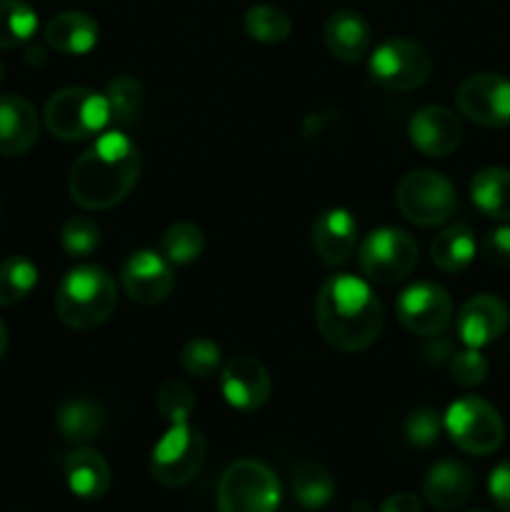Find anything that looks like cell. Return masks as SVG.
<instances>
[{
	"instance_id": "obj_40",
	"label": "cell",
	"mask_w": 510,
	"mask_h": 512,
	"mask_svg": "<svg viewBox=\"0 0 510 512\" xmlns=\"http://www.w3.org/2000/svg\"><path fill=\"white\" fill-rule=\"evenodd\" d=\"M5 348H8V330H5L3 320H0V360H3Z\"/></svg>"
},
{
	"instance_id": "obj_21",
	"label": "cell",
	"mask_w": 510,
	"mask_h": 512,
	"mask_svg": "<svg viewBox=\"0 0 510 512\" xmlns=\"http://www.w3.org/2000/svg\"><path fill=\"white\" fill-rule=\"evenodd\" d=\"M473 493V475L463 463L443 460L433 465L423 480V495L433 508L455 510L468 503Z\"/></svg>"
},
{
	"instance_id": "obj_24",
	"label": "cell",
	"mask_w": 510,
	"mask_h": 512,
	"mask_svg": "<svg viewBox=\"0 0 510 512\" xmlns=\"http://www.w3.org/2000/svg\"><path fill=\"white\" fill-rule=\"evenodd\" d=\"M470 200L493 220H510V170L490 165L470 178Z\"/></svg>"
},
{
	"instance_id": "obj_4",
	"label": "cell",
	"mask_w": 510,
	"mask_h": 512,
	"mask_svg": "<svg viewBox=\"0 0 510 512\" xmlns=\"http://www.w3.org/2000/svg\"><path fill=\"white\" fill-rule=\"evenodd\" d=\"M110 125V108L105 93L90 88H63L45 103V128L60 140H88Z\"/></svg>"
},
{
	"instance_id": "obj_32",
	"label": "cell",
	"mask_w": 510,
	"mask_h": 512,
	"mask_svg": "<svg viewBox=\"0 0 510 512\" xmlns=\"http://www.w3.org/2000/svg\"><path fill=\"white\" fill-rule=\"evenodd\" d=\"M180 365L188 375L200 380H208L220 375L223 368V353L220 345L210 338H193L180 350Z\"/></svg>"
},
{
	"instance_id": "obj_31",
	"label": "cell",
	"mask_w": 510,
	"mask_h": 512,
	"mask_svg": "<svg viewBox=\"0 0 510 512\" xmlns=\"http://www.w3.org/2000/svg\"><path fill=\"white\" fill-rule=\"evenodd\" d=\"M105 98H108L110 123L120 125V128L133 125L138 120L140 108H143V85L130 75H118L105 88Z\"/></svg>"
},
{
	"instance_id": "obj_1",
	"label": "cell",
	"mask_w": 510,
	"mask_h": 512,
	"mask_svg": "<svg viewBox=\"0 0 510 512\" xmlns=\"http://www.w3.org/2000/svg\"><path fill=\"white\" fill-rule=\"evenodd\" d=\"M315 325L330 348L360 353L383 333V305L363 278L350 273L333 275L315 298Z\"/></svg>"
},
{
	"instance_id": "obj_10",
	"label": "cell",
	"mask_w": 510,
	"mask_h": 512,
	"mask_svg": "<svg viewBox=\"0 0 510 512\" xmlns=\"http://www.w3.org/2000/svg\"><path fill=\"white\" fill-rule=\"evenodd\" d=\"M358 263L365 278L373 283H400L418 265V243L400 228H378L360 243Z\"/></svg>"
},
{
	"instance_id": "obj_7",
	"label": "cell",
	"mask_w": 510,
	"mask_h": 512,
	"mask_svg": "<svg viewBox=\"0 0 510 512\" xmlns=\"http://www.w3.org/2000/svg\"><path fill=\"white\" fill-rule=\"evenodd\" d=\"M205 463V438L190 423L168 425L150 453V475L163 488H183Z\"/></svg>"
},
{
	"instance_id": "obj_37",
	"label": "cell",
	"mask_w": 510,
	"mask_h": 512,
	"mask_svg": "<svg viewBox=\"0 0 510 512\" xmlns=\"http://www.w3.org/2000/svg\"><path fill=\"white\" fill-rule=\"evenodd\" d=\"M483 255L493 265H510V225H500L485 235Z\"/></svg>"
},
{
	"instance_id": "obj_28",
	"label": "cell",
	"mask_w": 510,
	"mask_h": 512,
	"mask_svg": "<svg viewBox=\"0 0 510 512\" xmlns=\"http://www.w3.org/2000/svg\"><path fill=\"white\" fill-rule=\"evenodd\" d=\"M205 235L195 223H173L160 235V253L170 265H190L203 255Z\"/></svg>"
},
{
	"instance_id": "obj_3",
	"label": "cell",
	"mask_w": 510,
	"mask_h": 512,
	"mask_svg": "<svg viewBox=\"0 0 510 512\" xmlns=\"http://www.w3.org/2000/svg\"><path fill=\"white\" fill-rule=\"evenodd\" d=\"M118 305L113 275L100 265H75L60 280L55 315L73 330H93L113 315Z\"/></svg>"
},
{
	"instance_id": "obj_17",
	"label": "cell",
	"mask_w": 510,
	"mask_h": 512,
	"mask_svg": "<svg viewBox=\"0 0 510 512\" xmlns=\"http://www.w3.org/2000/svg\"><path fill=\"white\" fill-rule=\"evenodd\" d=\"M455 328H458L465 348L480 350L485 345L495 343L505 333V328H508V308L495 295L480 293L460 308L458 318H455Z\"/></svg>"
},
{
	"instance_id": "obj_36",
	"label": "cell",
	"mask_w": 510,
	"mask_h": 512,
	"mask_svg": "<svg viewBox=\"0 0 510 512\" xmlns=\"http://www.w3.org/2000/svg\"><path fill=\"white\" fill-rule=\"evenodd\" d=\"M488 358L478 348H465L463 353H455L450 360V375L463 388H475L488 378Z\"/></svg>"
},
{
	"instance_id": "obj_18",
	"label": "cell",
	"mask_w": 510,
	"mask_h": 512,
	"mask_svg": "<svg viewBox=\"0 0 510 512\" xmlns=\"http://www.w3.org/2000/svg\"><path fill=\"white\" fill-rule=\"evenodd\" d=\"M40 118L20 95H0V155H23L38 143Z\"/></svg>"
},
{
	"instance_id": "obj_20",
	"label": "cell",
	"mask_w": 510,
	"mask_h": 512,
	"mask_svg": "<svg viewBox=\"0 0 510 512\" xmlns=\"http://www.w3.org/2000/svg\"><path fill=\"white\" fill-rule=\"evenodd\" d=\"M65 483L68 490L80 500H100L110 490V465L98 450L93 448H75L65 458Z\"/></svg>"
},
{
	"instance_id": "obj_14",
	"label": "cell",
	"mask_w": 510,
	"mask_h": 512,
	"mask_svg": "<svg viewBox=\"0 0 510 512\" xmlns=\"http://www.w3.org/2000/svg\"><path fill=\"white\" fill-rule=\"evenodd\" d=\"M120 285L125 295L140 305H158L170 295L175 285L173 265L163 253L155 250H135L120 270Z\"/></svg>"
},
{
	"instance_id": "obj_8",
	"label": "cell",
	"mask_w": 510,
	"mask_h": 512,
	"mask_svg": "<svg viewBox=\"0 0 510 512\" xmlns=\"http://www.w3.org/2000/svg\"><path fill=\"white\" fill-rule=\"evenodd\" d=\"M280 483L260 460H235L218 485V512H275Z\"/></svg>"
},
{
	"instance_id": "obj_23",
	"label": "cell",
	"mask_w": 510,
	"mask_h": 512,
	"mask_svg": "<svg viewBox=\"0 0 510 512\" xmlns=\"http://www.w3.org/2000/svg\"><path fill=\"white\" fill-rule=\"evenodd\" d=\"M55 428L68 443L85 445L105 428V410L95 398H70L55 410Z\"/></svg>"
},
{
	"instance_id": "obj_12",
	"label": "cell",
	"mask_w": 510,
	"mask_h": 512,
	"mask_svg": "<svg viewBox=\"0 0 510 512\" xmlns=\"http://www.w3.org/2000/svg\"><path fill=\"white\" fill-rule=\"evenodd\" d=\"M458 110L483 128L510 125V78L500 73H475L460 83Z\"/></svg>"
},
{
	"instance_id": "obj_42",
	"label": "cell",
	"mask_w": 510,
	"mask_h": 512,
	"mask_svg": "<svg viewBox=\"0 0 510 512\" xmlns=\"http://www.w3.org/2000/svg\"><path fill=\"white\" fill-rule=\"evenodd\" d=\"M473 512H488V510H473Z\"/></svg>"
},
{
	"instance_id": "obj_9",
	"label": "cell",
	"mask_w": 510,
	"mask_h": 512,
	"mask_svg": "<svg viewBox=\"0 0 510 512\" xmlns=\"http://www.w3.org/2000/svg\"><path fill=\"white\" fill-rule=\"evenodd\" d=\"M433 55L413 38L383 40L368 58V73L380 88L408 93L430 78Z\"/></svg>"
},
{
	"instance_id": "obj_35",
	"label": "cell",
	"mask_w": 510,
	"mask_h": 512,
	"mask_svg": "<svg viewBox=\"0 0 510 512\" xmlns=\"http://www.w3.org/2000/svg\"><path fill=\"white\" fill-rule=\"evenodd\" d=\"M440 430H443V418L433 408H415L405 418V440L415 448H430L438 443Z\"/></svg>"
},
{
	"instance_id": "obj_16",
	"label": "cell",
	"mask_w": 510,
	"mask_h": 512,
	"mask_svg": "<svg viewBox=\"0 0 510 512\" xmlns=\"http://www.w3.org/2000/svg\"><path fill=\"white\" fill-rule=\"evenodd\" d=\"M310 240L318 258L330 268H338L348 263L358 248V220L345 208L323 210L310 225Z\"/></svg>"
},
{
	"instance_id": "obj_27",
	"label": "cell",
	"mask_w": 510,
	"mask_h": 512,
	"mask_svg": "<svg viewBox=\"0 0 510 512\" xmlns=\"http://www.w3.org/2000/svg\"><path fill=\"white\" fill-rule=\"evenodd\" d=\"M38 33V13L25 0H0V50L18 48Z\"/></svg>"
},
{
	"instance_id": "obj_6",
	"label": "cell",
	"mask_w": 510,
	"mask_h": 512,
	"mask_svg": "<svg viewBox=\"0 0 510 512\" xmlns=\"http://www.w3.org/2000/svg\"><path fill=\"white\" fill-rule=\"evenodd\" d=\"M443 430L463 453L478 458L495 453L505 438L500 413L478 395H465L450 403L443 415Z\"/></svg>"
},
{
	"instance_id": "obj_13",
	"label": "cell",
	"mask_w": 510,
	"mask_h": 512,
	"mask_svg": "<svg viewBox=\"0 0 510 512\" xmlns=\"http://www.w3.org/2000/svg\"><path fill=\"white\" fill-rule=\"evenodd\" d=\"M220 393L225 403L243 413H255L270 400V375L253 355H233L220 368Z\"/></svg>"
},
{
	"instance_id": "obj_22",
	"label": "cell",
	"mask_w": 510,
	"mask_h": 512,
	"mask_svg": "<svg viewBox=\"0 0 510 512\" xmlns=\"http://www.w3.org/2000/svg\"><path fill=\"white\" fill-rule=\"evenodd\" d=\"M100 28L95 18L80 10H65L53 15L45 25V40L55 53L85 55L98 45Z\"/></svg>"
},
{
	"instance_id": "obj_15",
	"label": "cell",
	"mask_w": 510,
	"mask_h": 512,
	"mask_svg": "<svg viewBox=\"0 0 510 512\" xmlns=\"http://www.w3.org/2000/svg\"><path fill=\"white\" fill-rule=\"evenodd\" d=\"M408 140L428 158H445L463 140V125L445 105H425L408 120Z\"/></svg>"
},
{
	"instance_id": "obj_39",
	"label": "cell",
	"mask_w": 510,
	"mask_h": 512,
	"mask_svg": "<svg viewBox=\"0 0 510 512\" xmlns=\"http://www.w3.org/2000/svg\"><path fill=\"white\" fill-rule=\"evenodd\" d=\"M378 512H420V500L413 493H395L380 505Z\"/></svg>"
},
{
	"instance_id": "obj_34",
	"label": "cell",
	"mask_w": 510,
	"mask_h": 512,
	"mask_svg": "<svg viewBox=\"0 0 510 512\" xmlns=\"http://www.w3.org/2000/svg\"><path fill=\"white\" fill-rule=\"evenodd\" d=\"M60 245L70 258H88L100 245L98 223L88 215H75V218L65 220L63 230H60Z\"/></svg>"
},
{
	"instance_id": "obj_2",
	"label": "cell",
	"mask_w": 510,
	"mask_h": 512,
	"mask_svg": "<svg viewBox=\"0 0 510 512\" xmlns=\"http://www.w3.org/2000/svg\"><path fill=\"white\" fill-rule=\"evenodd\" d=\"M140 150L123 130H103L70 168V198L85 210H108L140 178Z\"/></svg>"
},
{
	"instance_id": "obj_33",
	"label": "cell",
	"mask_w": 510,
	"mask_h": 512,
	"mask_svg": "<svg viewBox=\"0 0 510 512\" xmlns=\"http://www.w3.org/2000/svg\"><path fill=\"white\" fill-rule=\"evenodd\" d=\"M195 395L193 390L185 383H178V380H168V383L160 385L158 395H155V408H158V415L168 425L178 423H190V415L195 413Z\"/></svg>"
},
{
	"instance_id": "obj_29",
	"label": "cell",
	"mask_w": 510,
	"mask_h": 512,
	"mask_svg": "<svg viewBox=\"0 0 510 512\" xmlns=\"http://www.w3.org/2000/svg\"><path fill=\"white\" fill-rule=\"evenodd\" d=\"M243 28L250 38L265 45L283 43L293 33V23H290L288 13L268 3L253 5V8L245 10Z\"/></svg>"
},
{
	"instance_id": "obj_5",
	"label": "cell",
	"mask_w": 510,
	"mask_h": 512,
	"mask_svg": "<svg viewBox=\"0 0 510 512\" xmlns=\"http://www.w3.org/2000/svg\"><path fill=\"white\" fill-rule=\"evenodd\" d=\"M395 203L408 223L420 228L443 225L458 213V193L443 173L435 170H410L395 190Z\"/></svg>"
},
{
	"instance_id": "obj_11",
	"label": "cell",
	"mask_w": 510,
	"mask_h": 512,
	"mask_svg": "<svg viewBox=\"0 0 510 512\" xmlns=\"http://www.w3.org/2000/svg\"><path fill=\"white\" fill-rule=\"evenodd\" d=\"M395 313H398L400 325L408 333L438 338L448 330L450 320H453V300H450L448 290L423 280V283L408 285L398 295Z\"/></svg>"
},
{
	"instance_id": "obj_25",
	"label": "cell",
	"mask_w": 510,
	"mask_h": 512,
	"mask_svg": "<svg viewBox=\"0 0 510 512\" xmlns=\"http://www.w3.org/2000/svg\"><path fill=\"white\" fill-rule=\"evenodd\" d=\"M475 253H478L475 233L465 223L448 225L430 243L433 265L438 270H443V273H460V270H465L475 260Z\"/></svg>"
},
{
	"instance_id": "obj_30",
	"label": "cell",
	"mask_w": 510,
	"mask_h": 512,
	"mask_svg": "<svg viewBox=\"0 0 510 512\" xmlns=\"http://www.w3.org/2000/svg\"><path fill=\"white\" fill-rule=\"evenodd\" d=\"M38 285V268L25 255H10L0 263V305H15Z\"/></svg>"
},
{
	"instance_id": "obj_26",
	"label": "cell",
	"mask_w": 510,
	"mask_h": 512,
	"mask_svg": "<svg viewBox=\"0 0 510 512\" xmlns=\"http://www.w3.org/2000/svg\"><path fill=\"white\" fill-rule=\"evenodd\" d=\"M293 495L303 508L320 510L333 500L335 480L323 465L303 463L293 473Z\"/></svg>"
},
{
	"instance_id": "obj_38",
	"label": "cell",
	"mask_w": 510,
	"mask_h": 512,
	"mask_svg": "<svg viewBox=\"0 0 510 512\" xmlns=\"http://www.w3.org/2000/svg\"><path fill=\"white\" fill-rule=\"evenodd\" d=\"M488 493L500 510L510 512V460H503L490 470Z\"/></svg>"
},
{
	"instance_id": "obj_19",
	"label": "cell",
	"mask_w": 510,
	"mask_h": 512,
	"mask_svg": "<svg viewBox=\"0 0 510 512\" xmlns=\"http://www.w3.org/2000/svg\"><path fill=\"white\" fill-rule=\"evenodd\" d=\"M328 53L340 63H358L370 50V25L355 10H335L323 28Z\"/></svg>"
},
{
	"instance_id": "obj_41",
	"label": "cell",
	"mask_w": 510,
	"mask_h": 512,
	"mask_svg": "<svg viewBox=\"0 0 510 512\" xmlns=\"http://www.w3.org/2000/svg\"><path fill=\"white\" fill-rule=\"evenodd\" d=\"M0 80H3V63H0Z\"/></svg>"
}]
</instances>
